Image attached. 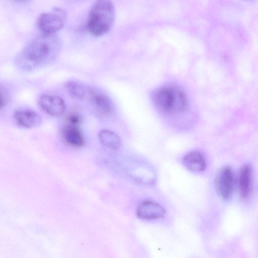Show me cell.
Listing matches in <instances>:
<instances>
[{"label": "cell", "instance_id": "6da1fadb", "mask_svg": "<svg viewBox=\"0 0 258 258\" xmlns=\"http://www.w3.org/2000/svg\"><path fill=\"white\" fill-rule=\"evenodd\" d=\"M61 48V40L56 34L42 33L20 50L16 56L15 64L25 71L38 69L54 61Z\"/></svg>", "mask_w": 258, "mask_h": 258}, {"label": "cell", "instance_id": "7a4b0ae2", "mask_svg": "<svg viewBox=\"0 0 258 258\" xmlns=\"http://www.w3.org/2000/svg\"><path fill=\"white\" fill-rule=\"evenodd\" d=\"M115 18V9L113 3L107 0L97 1L89 11L87 29L95 36H102L111 29Z\"/></svg>", "mask_w": 258, "mask_h": 258}, {"label": "cell", "instance_id": "3957f363", "mask_svg": "<svg viewBox=\"0 0 258 258\" xmlns=\"http://www.w3.org/2000/svg\"><path fill=\"white\" fill-rule=\"evenodd\" d=\"M152 100L158 109L166 113L182 112L187 107L184 93L174 86H164L156 89L152 94Z\"/></svg>", "mask_w": 258, "mask_h": 258}, {"label": "cell", "instance_id": "277c9868", "mask_svg": "<svg viewBox=\"0 0 258 258\" xmlns=\"http://www.w3.org/2000/svg\"><path fill=\"white\" fill-rule=\"evenodd\" d=\"M67 17V12L64 9L53 8L50 11L40 15L37 20V25L42 33L56 34L63 28Z\"/></svg>", "mask_w": 258, "mask_h": 258}, {"label": "cell", "instance_id": "5b68a950", "mask_svg": "<svg viewBox=\"0 0 258 258\" xmlns=\"http://www.w3.org/2000/svg\"><path fill=\"white\" fill-rule=\"evenodd\" d=\"M215 187L222 200L230 199L233 191L234 174L230 167L225 166L219 171L215 180Z\"/></svg>", "mask_w": 258, "mask_h": 258}, {"label": "cell", "instance_id": "8992f818", "mask_svg": "<svg viewBox=\"0 0 258 258\" xmlns=\"http://www.w3.org/2000/svg\"><path fill=\"white\" fill-rule=\"evenodd\" d=\"M96 110L104 116H108L114 110L113 103L110 98L102 91L89 88L88 94Z\"/></svg>", "mask_w": 258, "mask_h": 258}, {"label": "cell", "instance_id": "52a82bcc", "mask_svg": "<svg viewBox=\"0 0 258 258\" xmlns=\"http://www.w3.org/2000/svg\"><path fill=\"white\" fill-rule=\"evenodd\" d=\"M38 103L43 111L53 116L61 115L66 109L63 100L56 95H41L39 98Z\"/></svg>", "mask_w": 258, "mask_h": 258}, {"label": "cell", "instance_id": "ba28073f", "mask_svg": "<svg viewBox=\"0 0 258 258\" xmlns=\"http://www.w3.org/2000/svg\"><path fill=\"white\" fill-rule=\"evenodd\" d=\"M165 214L164 208L159 204L152 201H145L138 207V216L144 220H153L162 218Z\"/></svg>", "mask_w": 258, "mask_h": 258}, {"label": "cell", "instance_id": "9c48e42d", "mask_svg": "<svg viewBox=\"0 0 258 258\" xmlns=\"http://www.w3.org/2000/svg\"><path fill=\"white\" fill-rule=\"evenodd\" d=\"M14 117L17 125L24 128L36 127L41 123L39 114L31 110H18L15 112Z\"/></svg>", "mask_w": 258, "mask_h": 258}, {"label": "cell", "instance_id": "30bf717a", "mask_svg": "<svg viewBox=\"0 0 258 258\" xmlns=\"http://www.w3.org/2000/svg\"><path fill=\"white\" fill-rule=\"evenodd\" d=\"M62 136L64 142L73 147H81L85 143L84 136L78 126L65 124Z\"/></svg>", "mask_w": 258, "mask_h": 258}, {"label": "cell", "instance_id": "8fae6325", "mask_svg": "<svg viewBox=\"0 0 258 258\" xmlns=\"http://www.w3.org/2000/svg\"><path fill=\"white\" fill-rule=\"evenodd\" d=\"M251 187V168L249 165H244L241 167L238 176V188L242 199H247L249 197Z\"/></svg>", "mask_w": 258, "mask_h": 258}, {"label": "cell", "instance_id": "7c38bea8", "mask_svg": "<svg viewBox=\"0 0 258 258\" xmlns=\"http://www.w3.org/2000/svg\"><path fill=\"white\" fill-rule=\"evenodd\" d=\"M182 163L188 170L200 172L204 170L206 163L203 155L199 151H194L186 154L182 159Z\"/></svg>", "mask_w": 258, "mask_h": 258}, {"label": "cell", "instance_id": "4fadbf2b", "mask_svg": "<svg viewBox=\"0 0 258 258\" xmlns=\"http://www.w3.org/2000/svg\"><path fill=\"white\" fill-rule=\"evenodd\" d=\"M98 139L103 146L113 150L118 149L121 145L119 137L110 130H101L99 133Z\"/></svg>", "mask_w": 258, "mask_h": 258}, {"label": "cell", "instance_id": "5bb4252c", "mask_svg": "<svg viewBox=\"0 0 258 258\" xmlns=\"http://www.w3.org/2000/svg\"><path fill=\"white\" fill-rule=\"evenodd\" d=\"M64 86L68 93L74 98L83 100L88 95L89 88L78 81L69 80L66 82Z\"/></svg>", "mask_w": 258, "mask_h": 258}, {"label": "cell", "instance_id": "9a60e30c", "mask_svg": "<svg viewBox=\"0 0 258 258\" xmlns=\"http://www.w3.org/2000/svg\"><path fill=\"white\" fill-rule=\"evenodd\" d=\"M82 122V118L81 115L76 112H72L67 116L66 124L79 127Z\"/></svg>", "mask_w": 258, "mask_h": 258}, {"label": "cell", "instance_id": "2e32d148", "mask_svg": "<svg viewBox=\"0 0 258 258\" xmlns=\"http://www.w3.org/2000/svg\"><path fill=\"white\" fill-rule=\"evenodd\" d=\"M1 109L5 108L7 105L9 97L7 91L5 89L1 87Z\"/></svg>", "mask_w": 258, "mask_h": 258}]
</instances>
